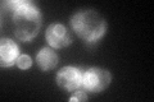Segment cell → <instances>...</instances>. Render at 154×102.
I'll list each match as a JSON object with an SVG mask.
<instances>
[{"label": "cell", "instance_id": "ba28073f", "mask_svg": "<svg viewBox=\"0 0 154 102\" xmlns=\"http://www.w3.org/2000/svg\"><path fill=\"white\" fill-rule=\"evenodd\" d=\"M16 65L21 70H27L32 66V59L30 55H26V54H21L18 56V59L16 61Z\"/></svg>", "mask_w": 154, "mask_h": 102}, {"label": "cell", "instance_id": "277c9868", "mask_svg": "<svg viewBox=\"0 0 154 102\" xmlns=\"http://www.w3.org/2000/svg\"><path fill=\"white\" fill-rule=\"evenodd\" d=\"M46 42L50 47L55 50H60L69 46L73 42V36L71 31L62 23H51L45 31Z\"/></svg>", "mask_w": 154, "mask_h": 102}, {"label": "cell", "instance_id": "7a4b0ae2", "mask_svg": "<svg viewBox=\"0 0 154 102\" xmlns=\"http://www.w3.org/2000/svg\"><path fill=\"white\" fill-rule=\"evenodd\" d=\"M71 28L85 43H96L105 36L107 21L94 9H81L69 19Z\"/></svg>", "mask_w": 154, "mask_h": 102}, {"label": "cell", "instance_id": "9c48e42d", "mask_svg": "<svg viewBox=\"0 0 154 102\" xmlns=\"http://www.w3.org/2000/svg\"><path fill=\"white\" fill-rule=\"evenodd\" d=\"M72 95L69 97V102H84L88 100V93H86V91H84L82 88H80V89H76L72 92Z\"/></svg>", "mask_w": 154, "mask_h": 102}, {"label": "cell", "instance_id": "6da1fadb", "mask_svg": "<svg viewBox=\"0 0 154 102\" xmlns=\"http://www.w3.org/2000/svg\"><path fill=\"white\" fill-rule=\"evenodd\" d=\"M5 26L21 42H31L42 26V14L32 0H4L2 1V18Z\"/></svg>", "mask_w": 154, "mask_h": 102}, {"label": "cell", "instance_id": "3957f363", "mask_svg": "<svg viewBox=\"0 0 154 102\" xmlns=\"http://www.w3.org/2000/svg\"><path fill=\"white\" fill-rule=\"evenodd\" d=\"M110 82H112L110 71L98 66H93L84 71L81 88L93 95L102 93L103 91H105L109 87Z\"/></svg>", "mask_w": 154, "mask_h": 102}, {"label": "cell", "instance_id": "8992f818", "mask_svg": "<svg viewBox=\"0 0 154 102\" xmlns=\"http://www.w3.org/2000/svg\"><path fill=\"white\" fill-rule=\"evenodd\" d=\"M19 46L12 38L4 37L0 41V65L2 68H12L18 59Z\"/></svg>", "mask_w": 154, "mask_h": 102}, {"label": "cell", "instance_id": "52a82bcc", "mask_svg": "<svg viewBox=\"0 0 154 102\" xmlns=\"http://www.w3.org/2000/svg\"><path fill=\"white\" fill-rule=\"evenodd\" d=\"M58 63H59V56L55 48L53 47H42L36 54V64L41 71H50L55 69Z\"/></svg>", "mask_w": 154, "mask_h": 102}, {"label": "cell", "instance_id": "5b68a950", "mask_svg": "<svg viewBox=\"0 0 154 102\" xmlns=\"http://www.w3.org/2000/svg\"><path fill=\"white\" fill-rule=\"evenodd\" d=\"M82 75L84 71L76 66H63L55 75V82L58 87L67 92H73L80 89L82 86Z\"/></svg>", "mask_w": 154, "mask_h": 102}]
</instances>
